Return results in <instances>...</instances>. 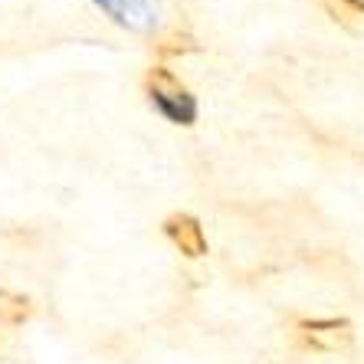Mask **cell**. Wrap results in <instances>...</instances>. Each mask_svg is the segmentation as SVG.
I'll use <instances>...</instances> for the list:
<instances>
[{
    "label": "cell",
    "instance_id": "2",
    "mask_svg": "<svg viewBox=\"0 0 364 364\" xmlns=\"http://www.w3.org/2000/svg\"><path fill=\"white\" fill-rule=\"evenodd\" d=\"M296 335L305 348L325 355H338L355 345V325L348 318H302L296 325Z\"/></svg>",
    "mask_w": 364,
    "mask_h": 364
},
{
    "label": "cell",
    "instance_id": "7",
    "mask_svg": "<svg viewBox=\"0 0 364 364\" xmlns=\"http://www.w3.org/2000/svg\"><path fill=\"white\" fill-rule=\"evenodd\" d=\"M322 7L341 26H355L364 20V0H322Z\"/></svg>",
    "mask_w": 364,
    "mask_h": 364
},
{
    "label": "cell",
    "instance_id": "4",
    "mask_svg": "<svg viewBox=\"0 0 364 364\" xmlns=\"http://www.w3.org/2000/svg\"><path fill=\"white\" fill-rule=\"evenodd\" d=\"M161 230H164V237L178 246L187 259L207 256V233H203L197 217H191V213H171V217H164Z\"/></svg>",
    "mask_w": 364,
    "mask_h": 364
},
{
    "label": "cell",
    "instance_id": "1",
    "mask_svg": "<svg viewBox=\"0 0 364 364\" xmlns=\"http://www.w3.org/2000/svg\"><path fill=\"white\" fill-rule=\"evenodd\" d=\"M144 95L151 102V109L164 115L171 125L191 128L197 122V95L161 63L144 73Z\"/></svg>",
    "mask_w": 364,
    "mask_h": 364
},
{
    "label": "cell",
    "instance_id": "3",
    "mask_svg": "<svg viewBox=\"0 0 364 364\" xmlns=\"http://www.w3.org/2000/svg\"><path fill=\"white\" fill-rule=\"evenodd\" d=\"M92 4L102 14H109L112 23L125 26L132 33H151L161 20L158 0H92Z\"/></svg>",
    "mask_w": 364,
    "mask_h": 364
},
{
    "label": "cell",
    "instance_id": "6",
    "mask_svg": "<svg viewBox=\"0 0 364 364\" xmlns=\"http://www.w3.org/2000/svg\"><path fill=\"white\" fill-rule=\"evenodd\" d=\"M33 315V302L20 292H10V289H0V322L4 325H23L26 318Z\"/></svg>",
    "mask_w": 364,
    "mask_h": 364
},
{
    "label": "cell",
    "instance_id": "5",
    "mask_svg": "<svg viewBox=\"0 0 364 364\" xmlns=\"http://www.w3.org/2000/svg\"><path fill=\"white\" fill-rule=\"evenodd\" d=\"M154 56H161V60H174V56H187V53H197L200 50V43L194 40L191 33H181V30H171V33L158 36L151 43Z\"/></svg>",
    "mask_w": 364,
    "mask_h": 364
}]
</instances>
